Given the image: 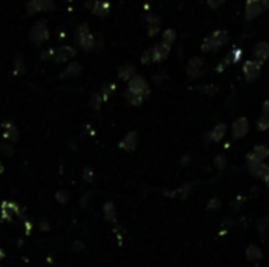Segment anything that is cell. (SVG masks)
<instances>
[{
  "label": "cell",
  "mask_w": 269,
  "mask_h": 267,
  "mask_svg": "<svg viewBox=\"0 0 269 267\" xmlns=\"http://www.w3.org/2000/svg\"><path fill=\"white\" fill-rule=\"evenodd\" d=\"M129 90L146 96L149 93V87H148V82L142 76H133L131 79H129Z\"/></svg>",
  "instance_id": "5b68a950"
},
{
  "label": "cell",
  "mask_w": 269,
  "mask_h": 267,
  "mask_svg": "<svg viewBox=\"0 0 269 267\" xmlns=\"http://www.w3.org/2000/svg\"><path fill=\"white\" fill-rule=\"evenodd\" d=\"M118 74H120V77L123 79V81H129V79L135 74V68L131 66V65H125V66H122L118 69Z\"/></svg>",
  "instance_id": "2e32d148"
},
{
  "label": "cell",
  "mask_w": 269,
  "mask_h": 267,
  "mask_svg": "<svg viewBox=\"0 0 269 267\" xmlns=\"http://www.w3.org/2000/svg\"><path fill=\"white\" fill-rule=\"evenodd\" d=\"M269 156V148L266 145H257L252 153H249L247 161H265Z\"/></svg>",
  "instance_id": "30bf717a"
},
{
  "label": "cell",
  "mask_w": 269,
  "mask_h": 267,
  "mask_svg": "<svg viewBox=\"0 0 269 267\" xmlns=\"http://www.w3.org/2000/svg\"><path fill=\"white\" fill-rule=\"evenodd\" d=\"M247 168L254 176L269 184V167L263 161H247Z\"/></svg>",
  "instance_id": "3957f363"
},
{
  "label": "cell",
  "mask_w": 269,
  "mask_h": 267,
  "mask_svg": "<svg viewBox=\"0 0 269 267\" xmlns=\"http://www.w3.org/2000/svg\"><path fill=\"white\" fill-rule=\"evenodd\" d=\"M93 11L99 16H106L107 11H109V5L106 0H98V2H95V8Z\"/></svg>",
  "instance_id": "e0dca14e"
},
{
  "label": "cell",
  "mask_w": 269,
  "mask_h": 267,
  "mask_svg": "<svg viewBox=\"0 0 269 267\" xmlns=\"http://www.w3.org/2000/svg\"><path fill=\"white\" fill-rule=\"evenodd\" d=\"M49 36V32H47V28L44 27V24H36L33 27V30H32V38H33V41L36 44H41L44 43L46 39Z\"/></svg>",
  "instance_id": "8fae6325"
},
{
  "label": "cell",
  "mask_w": 269,
  "mask_h": 267,
  "mask_svg": "<svg viewBox=\"0 0 269 267\" xmlns=\"http://www.w3.org/2000/svg\"><path fill=\"white\" fill-rule=\"evenodd\" d=\"M262 115L266 116V118H269V99L265 101L263 105H262Z\"/></svg>",
  "instance_id": "484cf974"
},
{
  "label": "cell",
  "mask_w": 269,
  "mask_h": 267,
  "mask_svg": "<svg viewBox=\"0 0 269 267\" xmlns=\"http://www.w3.org/2000/svg\"><path fill=\"white\" fill-rule=\"evenodd\" d=\"M232 132H233L235 140L243 138L249 132V121H247V118H244V116L236 118L235 123H233V127H232Z\"/></svg>",
  "instance_id": "8992f818"
},
{
  "label": "cell",
  "mask_w": 269,
  "mask_h": 267,
  "mask_svg": "<svg viewBox=\"0 0 269 267\" xmlns=\"http://www.w3.org/2000/svg\"><path fill=\"white\" fill-rule=\"evenodd\" d=\"M252 55L255 60H260V62H265L269 58V44L262 41V43H257L254 47H252Z\"/></svg>",
  "instance_id": "ba28073f"
},
{
  "label": "cell",
  "mask_w": 269,
  "mask_h": 267,
  "mask_svg": "<svg viewBox=\"0 0 269 267\" xmlns=\"http://www.w3.org/2000/svg\"><path fill=\"white\" fill-rule=\"evenodd\" d=\"M211 41H213V46H214V51H216V49H221L222 46H225L228 43V33L225 30H216L211 35Z\"/></svg>",
  "instance_id": "4fadbf2b"
},
{
  "label": "cell",
  "mask_w": 269,
  "mask_h": 267,
  "mask_svg": "<svg viewBox=\"0 0 269 267\" xmlns=\"http://www.w3.org/2000/svg\"><path fill=\"white\" fill-rule=\"evenodd\" d=\"M202 51L203 52H213L214 51V46H213V41H211V36H206L202 43Z\"/></svg>",
  "instance_id": "7402d4cb"
},
{
  "label": "cell",
  "mask_w": 269,
  "mask_h": 267,
  "mask_svg": "<svg viewBox=\"0 0 269 267\" xmlns=\"http://www.w3.org/2000/svg\"><path fill=\"white\" fill-rule=\"evenodd\" d=\"M151 60H153L151 51H146V52H145V55L142 57V62H143V63H149V62H151Z\"/></svg>",
  "instance_id": "4316f807"
},
{
  "label": "cell",
  "mask_w": 269,
  "mask_h": 267,
  "mask_svg": "<svg viewBox=\"0 0 269 267\" xmlns=\"http://www.w3.org/2000/svg\"><path fill=\"white\" fill-rule=\"evenodd\" d=\"M146 25H148V35L156 36V33L161 28V17L156 14H148L146 16Z\"/></svg>",
  "instance_id": "7c38bea8"
},
{
  "label": "cell",
  "mask_w": 269,
  "mask_h": 267,
  "mask_svg": "<svg viewBox=\"0 0 269 267\" xmlns=\"http://www.w3.org/2000/svg\"><path fill=\"white\" fill-rule=\"evenodd\" d=\"M247 258L251 260V261H255V260H260L262 258V252L257 249V247L251 245L249 247V250H247Z\"/></svg>",
  "instance_id": "ffe728a7"
},
{
  "label": "cell",
  "mask_w": 269,
  "mask_h": 267,
  "mask_svg": "<svg viewBox=\"0 0 269 267\" xmlns=\"http://www.w3.org/2000/svg\"><path fill=\"white\" fill-rule=\"evenodd\" d=\"M205 73V62L202 57H194L189 60L187 66H186V74L189 79H198L202 77Z\"/></svg>",
  "instance_id": "6da1fadb"
},
{
  "label": "cell",
  "mask_w": 269,
  "mask_h": 267,
  "mask_svg": "<svg viewBox=\"0 0 269 267\" xmlns=\"http://www.w3.org/2000/svg\"><path fill=\"white\" fill-rule=\"evenodd\" d=\"M257 129L258 131H266V129H269V118H266V116H260V118H258V120H257Z\"/></svg>",
  "instance_id": "44dd1931"
},
{
  "label": "cell",
  "mask_w": 269,
  "mask_h": 267,
  "mask_svg": "<svg viewBox=\"0 0 269 267\" xmlns=\"http://www.w3.org/2000/svg\"><path fill=\"white\" fill-rule=\"evenodd\" d=\"M125 97H126V101H128L129 104H133V105H140V104L143 102V94L134 93V91H131V90L126 91Z\"/></svg>",
  "instance_id": "9a60e30c"
},
{
  "label": "cell",
  "mask_w": 269,
  "mask_h": 267,
  "mask_svg": "<svg viewBox=\"0 0 269 267\" xmlns=\"http://www.w3.org/2000/svg\"><path fill=\"white\" fill-rule=\"evenodd\" d=\"M92 107H95V108L99 107V99H98V96H93V99H92Z\"/></svg>",
  "instance_id": "83f0119b"
},
{
  "label": "cell",
  "mask_w": 269,
  "mask_h": 267,
  "mask_svg": "<svg viewBox=\"0 0 269 267\" xmlns=\"http://www.w3.org/2000/svg\"><path fill=\"white\" fill-rule=\"evenodd\" d=\"M224 2H225V0H206V5L211 9H217Z\"/></svg>",
  "instance_id": "cb8c5ba5"
},
{
  "label": "cell",
  "mask_w": 269,
  "mask_h": 267,
  "mask_svg": "<svg viewBox=\"0 0 269 267\" xmlns=\"http://www.w3.org/2000/svg\"><path fill=\"white\" fill-rule=\"evenodd\" d=\"M262 3H263L265 9H268V8H269V0H262Z\"/></svg>",
  "instance_id": "f1b7e54d"
},
{
  "label": "cell",
  "mask_w": 269,
  "mask_h": 267,
  "mask_svg": "<svg viewBox=\"0 0 269 267\" xmlns=\"http://www.w3.org/2000/svg\"><path fill=\"white\" fill-rule=\"evenodd\" d=\"M170 54V46L165 43H159L156 46H153L151 49V55H153V62H164L165 58Z\"/></svg>",
  "instance_id": "52a82bcc"
},
{
  "label": "cell",
  "mask_w": 269,
  "mask_h": 267,
  "mask_svg": "<svg viewBox=\"0 0 269 267\" xmlns=\"http://www.w3.org/2000/svg\"><path fill=\"white\" fill-rule=\"evenodd\" d=\"M214 164H216V167H217V168H224V167H225V164H227L225 156H224V154H219V156H216Z\"/></svg>",
  "instance_id": "603a6c76"
},
{
  "label": "cell",
  "mask_w": 269,
  "mask_h": 267,
  "mask_svg": "<svg viewBox=\"0 0 269 267\" xmlns=\"http://www.w3.org/2000/svg\"><path fill=\"white\" fill-rule=\"evenodd\" d=\"M265 11V6L262 0H246V11H244V19L247 22L254 21L258 16Z\"/></svg>",
  "instance_id": "277c9868"
},
{
  "label": "cell",
  "mask_w": 269,
  "mask_h": 267,
  "mask_svg": "<svg viewBox=\"0 0 269 267\" xmlns=\"http://www.w3.org/2000/svg\"><path fill=\"white\" fill-rule=\"evenodd\" d=\"M219 206H221V201L216 200V198H213L211 201H209V204H208V209H209V211H216Z\"/></svg>",
  "instance_id": "d4e9b609"
},
{
  "label": "cell",
  "mask_w": 269,
  "mask_h": 267,
  "mask_svg": "<svg viewBox=\"0 0 269 267\" xmlns=\"http://www.w3.org/2000/svg\"><path fill=\"white\" fill-rule=\"evenodd\" d=\"M73 55H74V51L71 47H63V49H60V51L57 52L55 62H63V60H66L68 57H73Z\"/></svg>",
  "instance_id": "d6986e66"
},
{
  "label": "cell",
  "mask_w": 269,
  "mask_h": 267,
  "mask_svg": "<svg viewBox=\"0 0 269 267\" xmlns=\"http://www.w3.org/2000/svg\"><path fill=\"white\" fill-rule=\"evenodd\" d=\"M137 142H138V135L137 132H129L122 142H120V148L128 153H131L135 150V146H137Z\"/></svg>",
  "instance_id": "9c48e42d"
},
{
  "label": "cell",
  "mask_w": 269,
  "mask_h": 267,
  "mask_svg": "<svg viewBox=\"0 0 269 267\" xmlns=\"http://www.w3.org/2000/svg\"><path fill=\"white\" fill-rule=\"evenodd\" d=\"M68 2H69V0H68Z\"/></svg>",
  "instance_id": "f546056e"
},
{
  "label": "cell",
  "mask_w": 269,
  "mask_h": 267,
  "mask_svg": "<svg viewBox=\"0 0 269 267\" xmlns=\"http://www.w3.org/2000/svg\"><path fill=\"white\" fill-rule=\"evenodd\" d=\"M225 132H227V126L224 124V123H219V124H216L211 131H209V138H211L213 142H221L222 138H224V135H225Z\"/></svg>",
  "instance_id": "5bb4252c"
},
{
  "label": "cell",
  "mask_w": 269,
  "mask_h": 267,
  "mask_svg": "<svg viewBox=\"0 0 269 267\" xmlns=\"http://www.w3.org/2000/svg\"><path fill=\"white\" fill-rule=\"evenodd\" d=\"M175 39H176V32L173 30V28H167V30H164V33H162V43L172 46L175 43Z\"/></svg>",
  "instance_id": "ac0fdd59"
},
{
  "label": "cell",
  "mask_w": 269,
  "mask_h": 267,
  "mask_svg": "<svg viewBox=\"0 0 269 267\" xmlns=\"http://www.w3.org/2000/svg\"><path fill=\"white\" fill-rule=\"evenodd\" d=\"M262 66H263V62L260 60H247L244 65H243V73L246 76V81L247 82H252L255 79H258L262 73Z\"/></svg>",
  "instance_id": "7a4b0ae2"
}]
</instances>
